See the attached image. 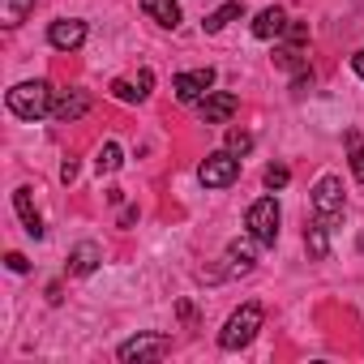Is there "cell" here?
Segmentation results:
<instances>
[{"mask_svg":"<svg viewBox=\"0 0 364 364\" xmlns=\"http://www.w3.org/2000/svg\"><path fill=\"white\" fill-rule=\"evenodd\" d=\"M48 43H52V48H60V52L82 48V43H86V22H82V18H60V22H52Z\"/></svg>","mask_w":364,"mask_h":364,"instance_id":"8","label":"cell"},{"mask_svg":"<svg viewBox=\"0 0 364 364\" xmlns=\"http://www.w3.org/2000/svg\"><path fill=\"white\" fill-rule=\"evenodd\" d=\"M228 150H232V154H249V150H253V137H249L245 129H232V133H228Z\"/></svg>","mask_w":364,"mask_h":364,"instance_id":"23","label":"cell"},{"mask_svg":"<svg viewBox=\"0 0 364 364\" xmlns=\"http://www.w3.org/2000/svg\"><path fill=\"white\" fill-rule=\"evenodd\" d=\"M176 99L180 103H202L215 86V69H189V73H176Z\"/></svg>","mask_w":364,"mask_h":364,"instance_id":"7","label":"cell"},{"mask_svg":"<svg viewBox=\"0 0 364 364\" xmlns=\"http://www.w3.org/2000/svg\"><path fill=\"white\" fill-rule=\"evenodd\" d=\"M313 210L326 223H338L343 219V180L338 176H321L317 185H313Z\"/></svg>","mask_w":364,"mask_h":364,"instance_id":"6","label":"cell"},{"mask_svg":"<svg viewBox=\"0 0 364 364\" xmlns=\"http://www.w3.org/2000/svg\"><path fill=\"white\" fill-rule=\"evenodd\" d=\"M5 266H9L14 274H26V270H31V262H26L22 253H9V257H5Z\"/></svg>","mask_w":364,"mask_h":364,"instance_id":"25","label":"cell"},{"mask_svg":"<svg viewBox=\"0 0 364 364\" xmlns=\"http://www.w3.org/2000/svg\"><path fill=\"white\" fill-rule=\"evenodd\" d=\"M86 107H90L86 90H60V95H52V120H60V124L82 120V116H86Z\"/></svg>","mask_w":364,"mask_h":364,"instance_id":"9","label":"cell"},{"mask_svg":"<svg viewBox=\"0 0 364 364\" xmlns=\"http://www.w3.org/2000/svg\"><path fill=\"white\" fill-rule=\"evenodd\" d=\"M99 262H103V249H99L95 240H82V245H73V253H69V274H90Z\"/></svg>","mask_w":364,"mask_h":364,"instance_id":"14","label":"cell"},{"mask_svg":"<svg viewBox=\"0 0 364 364\" xmlns=\"http://www.w3.org/2000/svg\"><path fill=\"white\" fill-rule=\"evenodd\" d=\"M236 18H245V5H240V0H228V5H219L215 14H206L202 31H206V35H219V31H228Z\"/></svg>","mask_w":364,"mask_h":364,"instance_id":"17","label":"cell"},{"mask_svg":"<svg viewBox=\"0 0 364 364\" xmlns=\"http://www.w3.org/2000/svg\"><path fill=\"white\" fill-rule=\"evenodd\" d=\"M120 163H124V154H120V146H116V141H103V146H99V159H95V167H99V176H103V171H116Z\"/></svg>","mask_w":364,"mask_h":364,"instance_id":"19","label":"cell"},{"mask_svg":"<svg viewBox=\"0 0 364 364\" xmlns=\"http://www.w3.org/2000/svg\"><path fill=\"white\" fill-rule=\"evenodd\" d=\"M60 180H65V185H69V180H77V163H73V159L60 167Z\"/></svg>","mask_w":364,"mask_h":364,"instance_id":"26","label":"cell"},{"mask_svg":"<svg viewBox=\"0 0 364 364\" xmlns=\"http://www.w3.org/2000/svg\"><path fill=\"white\" fill-rule=\"evenodd\" d=\"M347 150H351V176L364 185V141H360V133H355V129L347 133Z\"/></svg>","mask_w":364,"mask_h":364,"instance_id":"20","label":"cell"},{"mask_svg":"<svg viewBox=\"0 0 364 364\" xmlns=\"http://www.w3.org/2000/svg\"><path fill=\"white\" fill-rule=\"evenodd\" d=\"M262 180H266V189H283V185H287V180H291V171H287L283 163H270Z\"/></svg>","mask_w":364,"mask_h":364,"instance_id":"22","label":"cell"},{"mask_svg":"<svg viewBox=\"0 0 364 364\" xmlns=\"http://www.w3.org/2000/svg\"><path fill=\"white\" fill-rule=\"evenodd\" d=\"M236 107H240V99L236 95H228V90H210L206 99H202V120L206 124H223V120H232L236 116Z\"/></svg>","mask_w":364,"mask_h":364,"instance_id":"10","label":"cell"},{"mask_svg":"<svg viewBox=\"0 0 364 364\" xmlns=\"http://www.w3.org/2000/svg\"><path fill=\"white\" fill-rule=\"evenodd\" d=\"M351 69H355V77L364 82V52H355V56H351Z\"/></svg>","mask_w":364,"mask_h":364,"instance_id":"27","label":"cell"},{"mask_svg":"<svg viewBox=\"0 0 364 364\" xmlns=\"http://www.w3.org/2000/svg\"><path fill=\"white\" fill-rule=\"evenodd\" d=\"M287 31V14L279 9V5H270V9H262L257 18H253V35L257 39H279Z\"/></svg>","mask_w":364,"mask_h":364,"instance_id":"13","label":"cell"},{"mask_svg":"<svg viewBox=\"0 0 364 364\" xmlns=\"http://www.w3.org/2000/svg\"><path fill=\"white\" fill-rule=\"evenodd\" d=\"M304 249H309L313 262H321V257L330 253V223H326V219H313V223L304 228Z\"/></svg>","mask_w":364,"mask_h":364,"instance_id":"15","label":"cell"},{"mask_svg":"<svg viewBox=\"0 0 364 364\" xmlns=\"http://www.w3.org/2000/svg\"><path fill=\"white\" fill-rule=\"evenodd\" d=\"M257 236L249 232V236H240V240H232L228 245V257H232V270H240V274H249L253 270V253H257Z\"/></svg>","mask_w":364,"mask_h":364,"instance_id":"16","label":"cell"},{"mask_svg":"<svg viewBox=\"0 0 364 364\" xmlns=\"http://www.w3.org/2000/svg\"><path fill=\"white\" fill-rule=\"evenodd\" d=\"M14 206H18V215H22V223H26V232L39 240L48 228H43V219H39V210H35V189L31 185H22L18 193H14Z\"/></svg>","mask_w":364,"mask_h":364,"instance_id":"11","label":"cell"},{"mask_svg":"<svg viewBox=\"0 0 364 364\" xmlns=\"http://www.w3.org/2000/svg\"><path fill=\"white\" fill-rule=\"evenodd\" d=\"M141 14L150 22H159L163 31H176L180 26V5H176V0H141Z\"/></svg>","mask_w":364,"mask_h":364,"instance_id":"12","label":"cell"},{"mask_svg":"<svg viewBox=\"0 0 364 364\" xmlns=\"http://www.w3.org/2000/svg\"><path fill=\"white\" fill-rule=\"evenodd\" d=\"M31 14H35V0H0V22H5L9 31L22 26Z\"/></svg>","mask_w":364,"mask_h":364,"instance_id":"18","label":"cell"},{"mask_svg":"<svg viewBox=\"0 0 364 364\" xmlns=\"http://www.w3.org/2000/svg\"><path fill=\"white\" fill-rule=\"evenodd\" d=\"M52 86L48 82H18L14 90H9V112L18 116V120H43V116H52Z\"/></svg>","mask_w":364,"mask_h":364,"instance_id":"1","label":"cell"},{"mask_svg":"<svg viewBox=\"0 0 364 364\" xmlns=\"http://www.w3.org/2000/svg\"><path fill=\"white\" fill-rule=\"evenodd\" d=\"M262 321H266L262 304H253V300L240 304V309L228 317V326H223V334H219V347H223V351H240V347H249V343L257 338Z\"/></svg>","mask_w":364,"mask_h":364,"instance_id":"2","label":"cell"},{"mask_svg":"<svg viewBox=\"0 0 364 364\" xmlns=\"http://www.w3.org/2000/svg\"><path fill=\"white\" fill-rule=\"evenodd\" d=\"M283 35H287V43H291V48H300V43L309 39V26H304V22H287V31H283Z\"/></svg>","mask_w":364,"mask_h":364,"instance_id":"24","label":"cell"},{"mask_svg":"<svg viewBox=\"0 0 364 364\" xmlns=\"http://www.w3.org/2000/svg\"><path fill=\"white\" fill-rule=\"evenodd\" d=\"M279 202L274 198H257L253 206H249V215H245V228L262 240V245H274L279 240Z\"/></svg>","mask_w":364,"mask_h":364,"instance_id":"5","label":"cell"},{"mask_svg":"<svg viewBox=\"0 0 364 364\" xmlns=\"http://www.w3.org/2000/svg\"><path fill=\"white\" fill-rule=\"evenodd\" d=\"M167 351H171V338L159 334V330L133 334V338H124V343L116 347V355H120L124 364H146V360H159V355H167Z\"/></svg>","mask_w":364,"mask_h":364,"instance_id":"4","label":"cell"},{"mask_svg":"<svg viewBox=\"0 0 364 364\" xmlns=\"http://www.w3.org/2000/svg\"><path fill=\"white\" fill-rule=\"evenodd\" d=\"M112 95H116L120 103H141V99H146L141 86H133V82H112Z\"/></svg>","mask_w":364,"mask_h":364,"instance_id":"21","label":"cell"},{"mask_svg":"<svg viewBox=\"0 0 364 364\" xmlns=\"http://www.w3.org/2000/svg\"><path fill=\"white\" fill-rule=\"evenodd\" d=\"M236 176H240V154H232V150H215L198 167V180L206 189H228V185H236Z\"/></svg>","mask_w":364,"mask_h":364,"instance_id":"3","label":"cell"}]
</instances>
